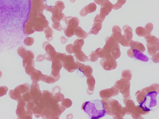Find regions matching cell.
<instances>
[{
  "instance_id": "cell-1",
  "label": "cell",
  "mask_w": 159,
  "mask_h": 119,
  "mask_svg": "<svg viewBox=\"0 0 159 119\" xmlns=\"http://www.w3.org/2000/svg\"><path fill=\"white\" fill-rule=\"evenodd\" d=\"M82 109L91 119L100 118L106 115L103 104L98 99L85 102L83 104Z\"/></svg>"
},
{
  "instance_id": "cell-2",
  "label": "cell",
  "mask_w": 159,
  "mask_h": 119,
  "mask_svg": "<svg viewBox=\"0 0 159 119\" xmlns=\"http://www.w3.org/2000/svg\"><path fill=\"white\" fill-rule=\"evenodd\" d=\"M105 42L106 44L102 49L105 57L110 56L115 59L119 58L120 54L119 42L110 36L106 37Z\"/></svg>"
},
{
  "instance_id": "cell-3",
  "label": "cell",
  "mask_w": 159,
  "mask_h": 119,
  "mask_svg": "<svg viewBox=\"0 0 159 119\" xmlns=\"http://www.w3.org/2000/svg\"><path fill=\"white\" fill-rule=\"evenodd\" d=\"M158 95V93L155 91L148 93L139 105L140 108L145 112L154 110L158 104V99H157Z\"/></svg>"
},
{
  "instance_id": "cell-4",
  "label": "cell",
  "mask_w": 159,
  "mask_h": 119,
  "mask_svg": "<svg viewBox=\"0 0 159 119\" xmlns=\"http://www.w3.org/2000/svg\"><path fill=\"white\" fill-rule=\"evenodd\" d=\"M34 28L36 31L42 32L48 26L49 23L43 13L36 14Z\"/></svg>"
},
{
  "instance_id": "cell-5",
  "label": "cell",
  "mask_w": 159,
  "mask_h": 119,
  "mask_svg": "<svg viewBox=\"0 0 159 119\" xmlns=\"http://www.w3.org/2000/svg\"><path fill=\"white\" fill-rule=\"evenodd\" d=\"M61 62L64 68L69 72H74L78 68L76 61L71 55H66Z\"/></svg>"
},
{
  "instance_id": "cell-6",
  "label": "cell",
  "mask_w": 159,
  "mask_h": 119,
  "mask_svg": "<svg viewBox=\"0 0 159 119\" xmlns=\"http://www.w3.org/2000/svg\"><path fill=\"white\" fill-rule=\"evenodd\" d=\"M45 9L52 13V15L51 19L52 22L55 21H60L61 20H63L65 16L64 14L60 12L58 7L55 5L49 7L46 5Z\"/></svg>"
},
{
  "instance_id": "cell-7",
  "label": "cell",
  "mask_w": 159,
  "mask_h": 119,
  "mask_svg": "<svg viewBox=\"0 0 159 119\" xmlns=\"http://www.w3.org/2000/svg\"><path fill=\"white\" fill-rule=\"evenodd\" d=\"M43 47L46 52L44 55L46 60L49 61L53 60L57 53L54 48L47 41L43 43Z\"/></svg>"
},
{
  "instance_id": "cell-8",
  "label": "cell",
  "mask_w": 159,
  "mask_h": 119,
  "mask_svg": "<svg viewBox=\"0 0 159 119\" xmlns=\"http://www.w3.org/2000/svg\"><path fill=\"white\" fill-rule=\"evenodd\" d=\"M101 6L100 14L102 16L106 17L113 9V4L107 0L103 2Z\"/></svg>"
},
{
  "instance_id": "cell-9",
  "label": "cell",
  "mask_w": 159,
  "mask_h": 119,
  "mask_svg": "<svg viewBox=\"0 0 159 119\" xmlns=\"http://www.w3.org/2000/svg\"><path fill=\"white\" fill-rule=\"evenodd\" d=\"M52 62L51 74L55 77L60 76L59 72L62 67V62L59 60L55 58Z\"/></svg>"
},
{
  "instance_id": "cell-10",
  "label": "cell",
  "mask_w": 159,
  "mask_h": 119,
  "mask_svg": "<svg viewBox=\"0 0 159 119\" xmlns=\"http://www.w3.org/2000/svg\"><path fill=\"white\" fill-rule=\"evenodd\" d=\"M63 21H65L67 26L74 29L78 26L80 22L77 17L70 16H65Z\"/></svg>"
},
{
  "instance_id": "cell-11",
  "label": "cell",
  "mask_w": 159,
  "mask_h": 119,
  "mask_svg": "<svg viewBox=\"0 0 159 119\" xmlns=\"http://www.w3.org/2000/svg\"><path fill=\"white\" fill-rule=\"evenodd\" d=\"M144 37L147 42V45L150 46H157L159 45V39L150 34H146Z\"/></svg>"
},
{
  "instance_id": "cell-12",
  "label": "cell",
  "mask_w": 159,
  "mask_h": 119,
  "mask_svg": "<svg viewBox=\"0 0 159 119\" xmlns=\"http://www.w3.org/2000/svg\"><path fill=\"white\" fill-rule=\"evenodd\" d=\"M133 57L143 62H148V58L147 56L143 54L142 52L135 49H132Z\"/></svg>"
},
{
  "instance_id": "cell-13",
  "label": "cell",
  "mask_w": 159,
  "mask_h": 119,
  "mask_svg": "<svg viewBox=\"0 0 159 119\" xmlns=\"http://www.w3.org/2000/svg\"><path fill=\"white\" fill-rule=\"evenodd\" d=\"M112 33L111 37H113L119 43L121 36V30L118 25H114L112 29Z\"/></svg>"
},
{
  "instance_id": "cell-14",
  "label": "cell",
  "mask_w": 159,
  "mask_h": 119,
  "mask_svg": "<svg viewBox=\"0 0 159 119\" xmlns=\"http://www.w3.org/2000/svg\"><path fill=\"white\" fill-rule=\"evenodd\" d=\"M74 35L82 39H85L88 36L87 33L79 26L74 29Z\"/></svg>"
},
{
  "instance_id": "cell-15",
  "label": "cell",
  "mask_w": 159,
  "mask_h": 119,
  "mask_svg": "<svg viewBox=\"0 0 159 119\" xmlns=\"http://www.w3.org/2000/svg\"><path fill=\"white\" fill-rule=\"evenodd\" d=\"M130 46L132 49H137L142 52H144L145 50L142 43L138 41H134L132 39L130 42Z\"/></svg>"
},
{
  "instance_id": "cell-16",
  "label": "cell",
  "mask_w": 159,
  "mask_h": 119,
  "mask_svg": "<svg viewBox=\"0 0 159 119\" xmlns=\"http://www.w3.org/2000/svg\"><path fill=\"white\" fill-rule=\"evenodd\" d=\"M74 53L75 56L76 58V59L82 62H85L88 60H89L88 57L86 56L81 50Z\"/></svg>"
},
{
  "instance_id": "cell-17",
  "label": "cell",
  "mask_w": 159,
  "mask_h": 119,
  "mask_svg": "<svg viewBox=\"0 0 159 119\" xmlns=\"http://www.w3.org/2000/svg\"><path fill=\"white\" fill-rule=\"evenodd\" d=\"M84 43V40L83 39L77 38L76 40L73 44V53L81 50Z\"/></svg>"
},
{
  "instance_id": "cell-18",
  "label": "cell",
  "mask_w": 159,
  "mask_h": 119,
  "mask_svg": "<svg viewBox=\"0 0 159 119\" xmlns=\"http://www.w3.org/2000/svg\"><path fill=\"white\" fill-rule=\"evenodd\" d=\"M123 30L124 31V36L128 39L130 40L133 37L132 29L129 25H126L123 26Z\"/></svg>"
},
{
  "instance_id": "cell-19",
  "label": "cell",
  "mask_w": 159,
  "mask_h": 119,
  "mask_svg": "<svg viewBox=\"0 0 159 119\" xmlns=\"http://www.w3.org/2000/svg\"><path fill=\"white\" fill-rule=\"evenodd\" d=\"M102 24L99 23H94L92 25L91 31L88 33L89 35L92 34L97 35L102 28Z\"/></svg>"
},
{
  "instance_id": "cell-20",
  "label": "cell",
  "mask_w": 159,
  "mask_h": 119,
  "mask_svg": "<svg viewBox=\"0 0 159 119\" xmlns=\"http://www.w3.org/2000/svg\"><path fill=\"white\" fill-rule=\"evenodd\" d=\"M44 31L47 40L49 41H52L53 39L52 35L53 33L52 29L48 26L44 29Z\"/></svg>"
},
{
  "instance_id": "cell-21",
  "label": "cell",
  "mask_w": 159,
  "mask_h": 119,
  "mask_svg": "<svg viewBox=\"0 0 159 119\" xmlns=\"http://www.w3.org/2000/svg\"><path fill=\"white\" fill-rule=\"evenodd\" d=\"M74 29L67 26L63 28L65 35L68 37H70L74 35Z\"/></svg>"
},
{
  "instance_id": "cell-22",
  "label": "cell",
  "mask_w": 159,
  "mask_h": 119,
  "mask_svg": "<svg viewBox=\"0 0 159 119\" xmlns=\"http://www.w3.org/2000/svg\"><path fill=\"white\" fill-rule=\"evenodd\" d=\"M132 39L130 40L128 39L124 36V34H122L120 38L119 43H120L121 45L125 46H130V42Z\"/></svg>"
},
{
  "instance_id": "cell-23",
  "label": "cell",
  "mask_w": 159,
  "mask_h": 119,
  "mask_svg": "<svg viewBox=\"0 0 159 119\" xmlns=\"http://www.w3.org/2000/svg\"><path fill=\"white\" fill-rule=\"evenodd\" d=\"M126 0H117L116 3L113 4V9L117 10L120 8L125 3Z\"/></svg>"
},
{
  "instance_id": "cell-24",
  "label": "cell",
  "mask_w": 159,
  "mask_h": 119,
  "mask_svg": "<svg viewBox=\"0 0 159 119\" xmlns=\"http://www.w3.org/2000/svg\"><path fill=\"white\" fill-rule=\"evenodd\" d=\"M88 13H90L95 11L96 9L97 6L94 2L90 3L86 6Z\"/></svg>"
},
{
  "instance_id": "cell-25",
  "label": "cell",
  "mask_w": 159,
  "mask_h": 119,
  "mask_svg": "<svg viewBox=\"0 0 159 119\" xmlns=\"http://www.w3.org/2000/svg\"><path fill=\"white\" fill-rule=\"evenodd\" d=\"M137 34L139 37L143 36L146 34L145 30L144 28L142 27H138L135 30Z\"/></svg>"
},
{
  "instance_id": "cell-26",
  "label": "cell",
  "mask_w": 159,
  "mask_h": 119,
  "mask_svg": "<svg viewBox=\"0 0 159 119\" xmlns=\"http://www.w3.org/2000/svg\"><path fill=\"white\" fill-rule=\"evenodd\" d=\"M52 22V25L54 29L59 31H62V28L60 23V21H55Z\"/></svg>"
},
{
  "instance_id": "cell-27",
  "label": "cell",
  "mask_w": 159,
  "mask_h": 119,
  "mask_svg": "<svg viewBox=\"0 0 159 119\" xmlns=\"http://www.w3.org/2000/svg\"><path fill=\"white\" fill-rule=\"evenodd\" d=\"M153 28V24L150 23L147 24L144 28L146 32V34H150Z\"/></svg>"
},
{
  "instance_id": "cell-28",
  "label": "cell",
  "mask_w": 159,
  "mask_h": 119,
  "mask_svg": "<svg viewBox=\"0 0 159 119\" xmlns=\"http://www.w3.org/2000/svg\"><path fill=\"white\" fill-rule=\"evenodd\" d=\"M72 102L69 99H64L62 102L61 106L65 108L70 107L72 105Z\"/></svg>"
},
{
  "instance_id": "cell-29",
  "label": "cell",
  "mask_w": 159,
  "mask_h": 119,
  "mask_svg": "<svg viewBox=\"0 0 159 119\" xmlns=\"http://www.w3.org/2000/svg\"><path fill=\"white\" fill-rule=\"evenodd\" d=\"M105 17L102 16L100 14H98L95 17L94 20V23H99L101 24L104 20Z\"/></svg>"
},
{
  "instance_id": "cell-30",
  "label": "cell",
  "mask_w": 159,
  "mask_h": 119,
  "mask_svg": "<svg viewBox=\"0 0 159 119\" xmlns=\"http://www.w3.org/2000/svg\"><path fill=\"white\" fill-rule=\"evenodd\" d=\"M55 5L58 8L60 12H62L65 8L64 4L63 2L61 1H57L56 2Z\"/></svg>"
},
{
  "instance_id": "cell-31",
  "label": "cell",
  "mask_w": 159,
  "mask_h": 119,
  "mask_svg": "<svg viewBox=\"0 0 159 119\" xmlns=\"http://www.w3.org/2000/svg\"><path fill=\"white\" fill-rule=\"evenodd\" d=\"M89 56L90 57V60L93 62L96 61L98 58L97 54L94 51H93Z\"/></svg>"
},
{
  "instance_id": "cell-32",
  "label": "cell",
  "mask_w": 159,
  "mask_h": 119,
  "mask_svg": "<svg viewBox=\"0 0 159 119\" xmlns=\"http://www.w3.org/2000/svg\"><path fill=\"white\" fill-rule=\"evenodd\" d=\"M66 50L69 54L73 53V44H70L67 45L66 47Z\"/></svg>"
},
{
  "instance_id": "cell-33",
  "label": "cell",
  "mask_w": 159,
  "mask_h": 119,
  "mask_svg": "<svg viewBox=\"0 0 159 119\" xmlns=\"http://www.w3.org/2000/svg\"><path fill=\"white\" fill-rule=\"evenodd\" d=\"M80 14L82 16H85L88 14L86 6L82 9L80 12Z\"/></svg>"
},
{
  "instance_id": "cell-34",
  "label": "cell",
  "mask_w": 159,
  "mask_h": 119,
  "mask_svg": "<svg viewBox=\"0 0 159 119\" xmlns=\"http://www.w3.org/2000/svg\"><path fill=\"white\" fill-rule=\"evenodd\" d=\"M45 59V55H38L36 61H41Z\"/></svg>"
},
{
  "instance_id": "cell-35",
  "label": "cell",
  "mask_w": 159,
  "mask_h": 119,
  "mask_svg": "<svg viewBox=\"0 0 159 119\" xmlns=\"http://www.w3.org/2000/svg\"><path fill=\"white\" fill-rule=\"evenodd\" d=\"M108 0H94V2L98 4L101 5L103 2Z\"/></svg>"
},
{
  "instance_id": "cell-36",
  "label": "cell",
  "mask_w": 159,
  "mask_h": 119,
  "mask_svg": "<svg viewBox=\"0 0 159 119\" xmlns=\"http://www.w3.org/2000/svg\"><path fill=\"white\" fill-rule=\"evenodd\" d=\"M60 40L62 44L65 43L67 40V39L65 38L64 36H62L60 38Z\"/></svg>"
},
{
  "instance_id": "cell-37",
  "label": "cell",
  "mask_w": 159,
  "mask_h": 119,
  "mask_svg": "<svg viewBox=\"0 0 159 119\" xmlns=\"http://www.w3.org/2000/svg\"><path fill=\"white\" fill-rule=\"evenodd\" d=\"M73 0H70V1L71 2H73ZM74 0V2L75 0Z\"/></svg>"
}]
</instances>
